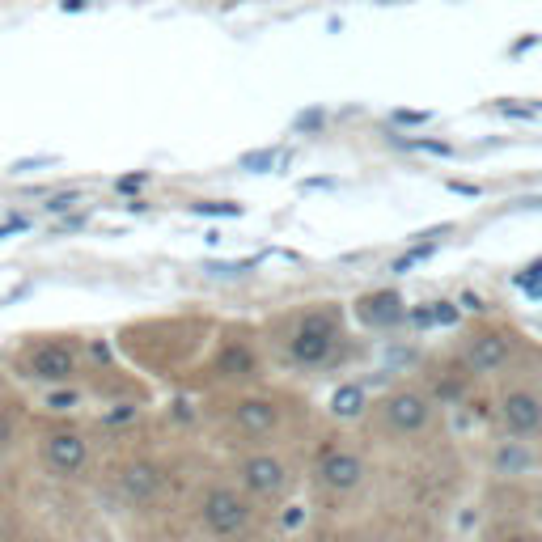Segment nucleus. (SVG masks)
<instances>
[{"mask_svg":"<svg viewBox=\"0 0 542 542\" xmlns=\"http://www.w3.org/2000/svg\"><path fill=\"white\" fill-rule=\"evenodd\" d=\"M504 424H509L513 437H534V432L542 428V403H538V394L530 390H513V394H504Z\"/></svg>","mask_w":542,"mask_h":542,"instance_id":"nucleus-12","label":"nucleus"},{"mask_svg":"<svg viewBox=\"0 0 542 542\" xmlns=\"http://www.w3.org/2000/svg\"><path fill=\"white\" fill-rule=\"evenodd\" d=\"M263 369H267V343H263V331H255V327L216 331L200 360V373H208V382L221 390L259 386Z\"/></svg>","mask_w":542,"mask_h":542,"instance_id":"nucleus-4","label":"nucleus"},{"mask_svg":"<svg viewBox=\"0 0 542 542\" xmlns=\"http://www.w3.org/2000/svg\"><path fill=\"white\" fill-rule=\"evenodd\" d=\"M377 420H382V428L394 432V437H420L432 424V399L415 386H399V390L377 399Z\"/></svg>","mask_w":542,"mask_h":542,"instance_id":"nucleus-9","label":"nucleus"},{"mask_svg":"<svg viewBox=\"0 0 542 542\" xmlns=\"http://www.w3.org/2000/svg\"><path fill=\"white\" fill-rule=\"evenodd\" d=\"M115 487H119V496L132 504V509H149V504H157L161 496H166V487H170V471L161 466L157 458H128L119 466V475H115Z\"/></svg>","mask_w":542,"mask_h":542,"instance_id":"nucleus-11","label":"nucleus"},{"mask_svg":"<svg viewBox=\"0 0 542 542\" xmlns=\"http://www.w3.org/2000/svg\"><path fill=\"white\" fill-rule=\"evenodd\" d=\"M5 369L34 390H68L89 373V343L77 331L22 335L5 352Z\"/></svg>","mask_w":542,"mask_h":542,"instance_id":"nucleus-2","label":"nucleus"},{"mask_svg":"<svg viewBox=\"0 0 542 542\" xmlns=\"http://www.w3.org/2000/svg\"><path fill=\"white\" fill-rule=\"evenodd\" d=\"M504 360H509V339H504L500 331H483L466 343V365H471L475 373H496Z\"/></svg>","mask_w":542,"mask_h":542,"instance_id":"nucleus-13","label":"nucleus"},{"mask_svg":"<svg viewBox=\"0 0 542 542\" xmlns=\"http://www.w3.org/2000/svg\"><path fill=\"white\" fill-rule=\"evenodd\" d=\"M216 327L200 318H161V322H140V327L123 331V352L140 360L144 369H187L204 360Z\"/></svg>","mask_w":542,"mask_h":542,"instance_id":"nucleus-3","label":"nucleus"},{"mask_svg":"<svg viewBox=\"0 0 542 542\" xmlns=\"http://www.w3.org/2000/svg\"><path fill=\"white\" fill-rule=\"evenodd\" d=\"M365 475H369V466L352 445H339V441L322 445L314 458V479L322 492H331V496H352L356 487L365 483Z\"/></svg>","mask_w":542,"mask_h":542,"instance_id":"nucleus-10","label":"nucleus"},{"mask_svg":"<svg viewBox=\"0 0 542 542\" xmlns=\"http://www.w3.org/2000/svg\"><path fill=\"white\" fill-rule=\"evenodd\" d=\"M267 356L284 369L297 373H314L322 365H331L339 343H343V310L335 301H310V305H293L280 310L276 318L263 327Z\"/></svg>","mask_w":542,"mask_h":542,"instance_id":"nucleus-1","label":"nucleus"},{"mask_svg":"<svg viewBox=\"0 0 542 542\" xmlns=\"http://www.w3.org/2000/svg\"><path fill=\"white\" fill-rule=\"evenodd\" d=\"M195 521L212 542H246L255 534L259 521V504L250 500L233 479H212L200 487L195 500Z\"/></svg>","mask_w":542,"mask_h":542,"instance_id":"nucleus-6","label":"nucleus"},{"mask_svg":"<svg viewBox=\"0 0 542 542\" xmlns=\"http://www.w3.org/2000/svg\"><path fill=\"white\" fill-rule=\"evenodd\" d=\"M17 437H22V415H17L13 403L0 399V454H9V449L17 445Z\"/></svg>","mask_w":542,"mask_h":542,"instance_id":"nucleus-14","label":"nucleus"},{"mask_svg":"<svg viewBox=\"0 0 542 542\" xmlns=\"http://www.w3.org/2000/svg\"><path fill=\"white\" fill-rule=\"evenodd\" d=\"M500 542H534V538H526V534H509V538H500Z\"/></svg>","mask_w":542,"mask_h":542,"instance_id":"nucleus-15","label":"nucleus"},{"mask_svg":"<svg viewBox=\"0 0 542 542\" xmlns=\"http://www.w3.org/2000/svg\"><path fill=\"white\" fill-rule=\"evenodd\" d=\"M221 420L229 428V437H238L246 445H271L288 432V394L246 386L229 390V399L221 403Z\"/></svg>","mask_w":542,"mask_h":542,"instance_id":"nucleus-5","label":"nucleus"},{"mask_svg":"<svg viewBox=\"0 0 542 542\" xmlns=\"http://www.w3.org/2000/svg\"><path fill=\"white\" fill-rule=\"evenodd\" d=\"M39 454H43V466L51 475L77 479V475L89 471V462H94V445H89V437L77 424H56V428L43 432Z\"/></svg>","mask_w":542,"mask_h":542,"instance_id":"nucleus-8","label":"nucleus"},{"mask_svg":"<svg viewBox=\"0 0 542 542\" xmlns=\"http://www.w3.org/2000/svg\"><path fill=\"white\" fill-rule=\"evenodd\" d=\"M233 483L255 504H284L293 492V466L280 449L271 445H246L233 462Z\"/></svg>","mask_w":542,"mask_h":542,"instance_id":"nucleus-7","label":"nucleus"}]
</instances>
